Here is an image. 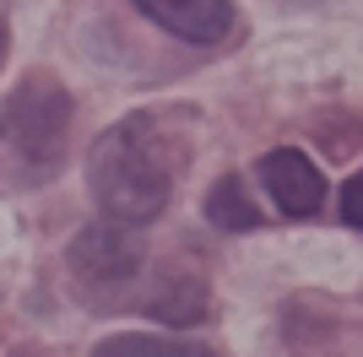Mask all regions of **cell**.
I'll return each instance as SVG.
<instances>
[{"label":"cell","mask_w":363,"mask_h":357,"mask_svg":"<svg viewBox=\"0 0 363 357\" xmlns=\"http://www.w3.org/2000/svg\"><path fill=\"white\" fill-rule=\"evenodd\" d=\"M65 125H71V98H65V87L33 81L28 92H16L11 103H6L11 147L22 152L33 168H49L65 152Z\"/></svg>","instance_id":"3"},{"label":"cell","mask_w":363,"mask_h":357,"mask_svg":"<svg viewBox=\"0 0 363 357\" xmlns=\"http://www.w3.org/2000/svg\"><path fill=\"white\" fill-rule=\"evenodd\" d=\"M342 222L363 227V168L347 178V190H342Z\"/></svg>","instance_id":"8"},{"label":"cell","mask_w":363,"mask_h":357,"mask_svg":"<svg viewBox=\"0 0 363 357\" xmlns=\"http://www.w3.org/2000/svg\"><path fill=\"white\" fill-rule=\"evenodd\" d=\"M87 190L98 200L104 217L114 222H152L157 211L168 206V190H174V174H168V157L157 147L147 119H120L108 125L87 152Z\"/></svg>","instance_id":"1"},{"label":"cell","mask_w":363,"mask_h":357,"mask_svg":"<svg viewBox=\"0 0 363 357\" xmlns=\"http://www.w3.org/2000/svg\"><path fill=\"white\" fill-rule=\"evenodd\" d=\"M130 6L163 33L190 38V44H217L233 28V0H130Z\"/></svg>","instance_id":"5"},{"label":"cell","mask_w":363,"mask_h":357,"mask_svg":"<svg viewBox=\"0 0 363 357\" xmlns=\"http://www.w3.org/2000/svg\"><path fill=\"white\" fill-rule=\"evenodd\" d=\"M98 357H212L196 341H174V336H108Z\"/></svg>","instance_id":"7"},{"label":"cell","mask_w":363,"mask_h":357,"mask_svg":"<svg viewBox=\"0 0 363 357\" xmlns=\"http://www.w3.org/2000/svg\"><path fill=\"white\" fill-rule=\"evenodd\" d=\"M65 266H71L76 293L114 314V309L130 303V293H136L147 249H141V238H136L130 222H114V217H108V222H92L87 233H76Z\"/></svg>","instance_id":"2"},{"label":"cell","mask_w":363,"mask_h":357,"mask_svg":"<svg viewBox=\"0 0 363 357\" xmlns=\"http://www.w3.org/2000/svg\"><path fill=\"white\" fill-rule=\"evenodd\" d=\"M206 222H217L223 233H250V227H260L255 200H250V190H244L233 174L212 184V195H206Z\"/></svg>","instance_id":"6"},{"label":"cell","mask_w":363,"mask_h":357,"mask_svg":"<svg viewBox=\"0 0 363 357\" xmlns=\"http://www.w3.org/2000/svg\"><path fill=\"white\" fill-rule=\"evenodd\" d=\"M260 184H266V195L277 200L282 217H315V211L325 206V178H320V168L293 147H277V152L260 157Z\"/></svg>","instance_id":"4"}]
</instances>
